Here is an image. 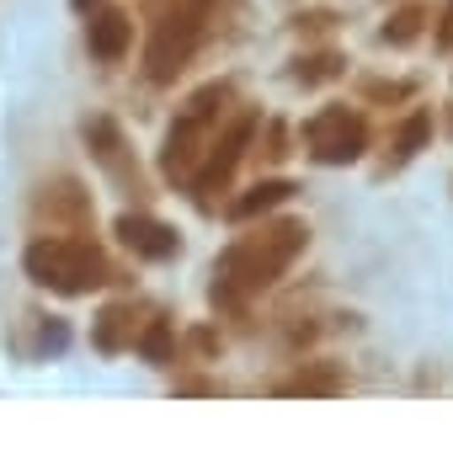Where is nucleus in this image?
Listing matches in <instances>:
<instances>
[{
  "label": "nucleus",
  "mask_w": 453,
  "mask_h": 453,
  "mask_svg": "<svg viewBox=\"0 0 453 453\" xmlns=\"http://www.w3.org/2000/svg\"><path fill=\"white\" fill-rule=\"evenodd\" d=\"M299 251H304V224H273V230H262V235H251V241H241V246L224 251V262H219V288H213V294L246 299V294L267 288Z\"/></svg>",
  "instance_id": "1"
},
{
  "label": "nucleus",
  "mask_w": 453,
  "mask_h": 453,
  "mask_svg": "<svg viewBox=\"0 0 453 453\" xmlns=\"http://www.w3.org/2000/svg\"><path fill=\"white\" fill-rule=\"evenodd\" d=\"M304 139H310L315 160H326V165H347V160L363 155L368 128H363L357 112H347V107H326V112H315V118L304 123Z\"/></svg>",
  "instance_id": "2"
},
{
  "label": "nucleus",
  "mask_w": 453,
  "mask_h": 453,
  "mask_svg": "<svg viewBox=\"0 0 453 453\" xmlns=\"http://www.w3.org/2000/svg\"><path fill=\"white\" fill-rule=\"evenodd\" d=\"M27 267H33V278L38 283H54V288H86V283H96V273H102V262L91 257V251H81V246H33V257H27Z\"/></svg>",
  "instance_id": "3"
},
{
  "label": "nucleus",
  "mask_w": 453,
  "mask_h": 453,
  "mask_svg": "<svg viewBox=\"0 0 453 453\" xmlns=\"http://www.w3.org/2000/svg\"><path fill=\"white\" fill-rule=\"evenodd\" d=\"M118 235H123L139 257H150V262H165V257H176V246H181L176 230H165L160 219H134V213L118 219Z\"/></svg>",
  "instance_id": "4"
},
{
  "label": "nucleus",
  "mask_w": 453,
  "mask_h": 453,
  "mask_svg": "<svg viewBox=\"0 0 453 453\" xmlns=\"http://www.w3.org/2000/svg\"><path fill=\"white\" fill-rule=\"evenodd\" d=\"M246 134H251V118H241V123L230 128V139H224V144H219V150L208 155V171L197 176V187H203V192H208L213 181H224V176H230V165H235V155H241V144H246Z\"/></svg>",
  "instance_id": "5"
},
{
  "label": "nucleus",
  "mask_w": 453,
  "mask_h": 453,
  "mask_svg": "<svg viewBox=\"0 0 453 453\" xmlns=\"http://www.w3.org/2000/svg\"><path fill=\"white\" fill-rule=\"evenodd\" d=\"M91 49H96L102 59H118V54L128 49V22H123V17H96V22H91Z\"/></svg>",
  "instance_id": "6"
},
{
  "label": "nucleus",
  "mask_w": 453,
  "mask_h": 453,
  "mask_svg": "<svg viewBox=\"0 0 453 453\" xmlns=\"http://www.w3.org/2000/svg\"><path fill=\"white\" fill-rule=\"evenodd\" d=\"M426 134H432V118H426V112H416V118L400 128V139H395V165H405V160L426 144Z\"/></svg>",
  "instance_id": "7"
},
{
  "label": "nucleus",
  "mask_w": 453,
  "mask_h": 453,
  "mask_svg": "<svg viewBox=\"0 0 453 453\" xmlns=\"http://www.w3.org/2000/svg\"><path fill=\"white\" fill-rule=\"evenodd\" d=\"M288 192H294L288 181H262V187H257L251 197H241V203H235V219H251V213H262V208H273V203H283Z\"/></svg>",
  "instance_id": "8"
},
{
  "label": "nucleus",
  "mask_w": 453,
  "mask_h": 453,
  "mask_svg": "<svg viewBox=\"0 0 453 453\" xmlns=\"http://www.w3.org/2000/svg\"><path fill=\"white\" fill-rule=\"evenodd\" d=\"M421 22H426V12H421V6H405V12L384 27V43H411V38L421 33Z\"/></svg>",
  "instance_id": "9"
},
{
  "label": "nucleus",
  "mask_w": 453,
  "mask_h": 453,
  "mask_svg": "<svg viewBox=\"0 0 453 453\" xmlns=\"http://www.w3.org/2000/svg\"><path fill=\"white\" fill-rule=\"evenodd\" d=\"M442 43H453V6H448V22H442Z\"/></svg>",
  "instance_id": "10"
}]
</instances>
